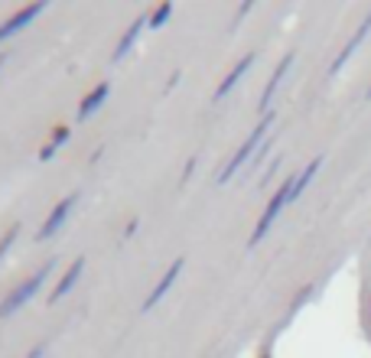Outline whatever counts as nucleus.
<instances>
[{
    "mask_svg": "<svg viewBox=\"0 0 371 358\" xmlns=\"http://www.w3.org/2000/svg\"><path fill=\"white\" fill-rule=\"evenodd\" d=\"M273 118H277V114H273V111H267V114H264V121H260L258 127H254V131L247 134V140H245V144H241V147L235 150V157H232V160L225 163V170H222V173H218V183H228V179H232V176H235L238 170L245 166V163H247V157H251V153L258 150V144H260V140H264V134H271V124H273Z\"/></svg>",
    "mask_w": 371,
    "mask_h": 358,
    "instance_id": "obj_1",
    "label": "nucleus"
},
{
    "mask_svg": "<svg viewBox=\"0 0 371 358\" xmlns=\"http://www.w3.org/2000/svg\"><path fill=\"white\" fill-rule=\"evenodd\" d=\"M52 267H56V260H46V264H43V267H39V271L33 273L30 280H23V284L16 287V290H13L10 297H7V300H3V303H0V320H7V316H13L16 309H20V306H26L30 300L36 297V290H39V287H43V284H46V277H49V273H52Z\"/></svg>",
    "mask_w": 371,
    "mask_h": 358,
    "instance_id": "obj_2",
    "label": "nucleus"
},
{
    "mask_svg": "<svg viewBox=\"0 0 371 358\" xmlns=\"http://www.w3.org/2000/svg\"><path fill=\"white\" fill-rule=\"evenodd\" d=\"M290 186H293V179H286V183L280 186L277 192H273L271 205L264 209V215H260V222L254 225V235L247 238V247H258L260 241H264V235H267V232H271V228H273V222L280 219V212H284L286 205H290Z\"/></svg>",
    "mask_w": 371,
    "mask_h": 358,
    "instance_id": "obj_3",
    "label": "nucleus"
},
{
    "mask_svg": "<svg viewBox=\"0 0 371 358\" xmlns=\"http://www.w3.org/2000/svg\"><path fill=\"white\" fill-rule=\"evenodd\" d=\"M75 205H78V192H69V196L62 199L59 205H56V209L49 212V219L43 222V228H39V238H36V241H49V238L56 235V232H59L62 225H65V219L72 215Z\"/></svg>",
    "mask_w": 371,
    "mask_h": 358,
    "instance_id": "obj_4",
    "label": "nucleus"
},
{
    "mask_svg": "<svg viewBox=\"0 0 371 358\" xmlns=\"http://www.w3.org/2000/svg\"><path fill=\"white\" fill-rule=\"evenodd\" d=\"M43 10H46V3H33V7H23V10H16L10 20H3V23H0V43H3V39H10V36H16V33H20L23 26L33 23V20H36Z\"/></svg>",
    "mask_w": 371,
    "mask_h": 358,
    "instance_id": "obj_5",
    "label": "nucleus"
},
{
    "mask_svg": "<svg viewBox=\"0 0 371 358\" xmlns=\"http://www.w3.org/2000/svg\"><path fill=\"white\" fill-rule=\"evenodd\" d=\"M368 33H371V13H368V16H365V20H361V26H359V30H355V36L348 39V43H346V49L339 52V56H335V62H333V65H329V75H333V78H335V75H339V72H342V65H346V62L352 59V52L359 49V46H361V39L368 36Z\"/></svg>",
    "mask_w": 371,
    "mask_h": 358,
    "instance_id": "obj_6",
    "label": "nucleus"
},
{
    "mask_svg": "<svg viewBox=\"0 0 371 358\" xmlns=\"http://www.w3.org/2000/svg\"><path fill=\"white\" fill-rule=\"evenodd\" d=\"M290 69H293V52H286L284 59L277 62V69H273L271 82H267V88H264V95H260V111H264V108H271L273 95L280 91V85H284V78H286V72H290Z\"/></svg>",
    "mask_w": 371,
    "mask_h": 358,
    "instance_id": "obj_7",
    "label": "nucleus"
},
{
    "mask_svg": "<svg viewBox=\"0 0 371 358\" xmlns=\"http://www.w3.org/2000/svg\"><path fill=\"white\" fill-rule=\"evenodd\" d=\"M183 264H186L183 258H176L173 264H170V271L163 273V280H160V284H157V287H153V290H150V297L144 300V313H147V309H153V306H157V303H160L163 297H166V290H170V287L176 284V277H179V271H183Z\"/></svg>",
    "mask_w": 371,
    "mask_h": 358,
    "instance_id": "obj_8",
    "label": "nucleus"
},
{
    "mask_svg": "<svg viewBox=\"0 0 371 358\" xmlns=\"http://www.w3.org/2000/svg\"><path fill=\"white\" fill-rule=\"evenodd\" d=\"M147 23H150V13H140V16H137L134 23L127 26V33L121 36V43H117V49H114V56H111L114 62H121L124 56L131 52V46H134L137 39H140V33H144V26H147Z\"/></svg>",
    "mask_w": 371,
    "mask_h": 358,
    "instance_id": "obj_9",
    "label": "nucleus"
},
{
    "mask_svg": "<svg viewBox=\"0 0 371 358\" xmlns=\"http://www.w3.org/2000/svg\"><path fill=\"white\" fill-rule=\"evenodd\" d=\"M319 170H322V157H316V160H309L306 166L300 170V176L293 179V186H290V202H297V199L303 196V192H306L309 183L316 179V173H319Z\"/></svg>",
    "mask_w": 371,
    "mask_h": 358,
    "instance_id": "obj_10",
    "label": "nucleus"
},
{
    "mask_svg": "<svg viewBox=\"0 0 371 358\" xmlns=\"http://www.w3.org/2000/svg\"><path fill=\"white\" fill-rule=\"evenodd\" d=\"M108 95H111V85L104 82V85H98L95 91H91V95H88L85 101H82V104H78V111H75V118H78V121H85V118H91V114H95V111L101 108V104L108 101Z\"/></svg>",
    "mask_w": 371,
    "mask_h": 358,
    "instance_id": "obj_11",
    "label": "nucleus"
},
{
    "mask_svg": "<svg viewBox=\"0 0 371 358\" xmlns=\"http://www.w3.org/2000/svg\"><path fill=\"white\" fill-rule=\"evenodd\" d=\"M251 65H254V52H247L245 59H241V62H238V65H235V69L228 72V78H225L222 85H218V91H215V98L222 101L225 95H228V91H232V88H235L238 82H241V78H245V75H247V69H251Z\"/></svg>",
    "mask_w": 371,
    "mask_h": 358,
    "instance_id": "obj_12",
    "label": "nucleus"
},
{
    "mask_svg": "<svg viewBox=\"0 0 371 358\" xmlns=\"http://www.w3.org/2000/svg\"><path fill=\"white\" fill-rule=\"evenodd\" d=\"M82 271H85V258H75V260H72V267H69V271H65V277L59 280V287H56V290L49 293V303H56V300L65 297V293H69V290L75 287V280L82 277Z\"/></svg>",
    "mask_w": 371,
    "mask_h": 358,
    "instance_id": "obj_13",
    "label": "nucleus"
},
{
    "mask_svg": "<svg viewBox=\"0 0 371 358\" xmlns=\"http://www.w3.org/2000/svg\"><path fill=\"white\" fill-rule=\"evenodd\" d=\"M65 140H69V127H59V131L52 134V140H49V144H46V147L39 150V160H43V163H49L52 157H56V150H59L62 144H65Z\"/></svg>",
    "mask_w": 371,
    "mask_h": 358,
    "instance_id": "obj_14",
    "label": "nucleus"
},
{
    "mask_svg": "<svg viewBox=\"0 0 371 358\" xmlns=\"http://www.w3.org/2000/svg\"><path fill=\"white\" fill-rule=\"evenodd\" d=\"M170 16H173V3H163L160 10H153V13H150V26H153V30H160V26L166 23Z\"/></svg>",
    "mask_w": 371,
    "mask_h": 358,
    "instance_id": "obj_15",
    "label": "nucleus"
},
{
    "mask_svg": "<svg viewBox=\"0 0 371 358\" xmlns=\"http://www.w3.org/2000/svg\"><path fill=\"white\" fill-rule=\"evenodd\" d=\"M16 235H20V225H13L10 232H7V235L0 238V260L7 258V251H10V247H13V241H16Z\"/></svg>",
    "mask_w": 371,
    "mask_h": 358,
    "instance_id": "obj_16",
    "label": "nucleus"
},
{
    "mask_svg": "<svg viewBox=\"0 0 371 358\" xmlns=\"http://www.w3.org/2000/svg\"><path fill=\"white\" fill-rule=\"evenodd\" d=\"M277 166H280V157H277V160H271V170H267V173L260 176V186H264V183H271V176L277 173Z\"/></svg>",
    "mask_w": 371,
    "mask_h": 358,
    "instance_id": "obj_17",
    "label": "nucleus"
},
{
    "mask_svg": "<svg viewBox=\"0 0 371 358\" xmlns=\"http://www.w3.org/2000/svg\"><path fill=\"white\" fill-rule=\"evenodd\" d=\"M43 355H46V342H39V346L33 348V352H30L26 358H43Z\"/></svg>",
    "mask_w": 371,
    "mask_h": 358,
    "instance_id": "obj_18",
    "label": "nucleus"
},
{
    "mask_svg": "<svg viewBox=\"0 0 371 358\" xmlns=\"http://www.w3.org/2000/svg\"><path fill=\"white\" fill-rule=\"evenodd\" d=\"M192 170H196V160H192V163H189V166H186V173H183V186H186V179L192 176Z\"/></svg>",
    "mask_w": 371,
    "mask_h": 358,
    "instance_id": "obj_19",
    "label": "nucleus"
},
{
    "mask_svg": "<svg viewBox=\"0 0 371 358\" xmlns=\"http://www.w3.org/2000/svg\"><path fill=\"white\" fill-rule=\"evenodd\" d=\"M3 62H7V52H0V69H3Z\"/></svg>",
    "mask_w": 371,
    "mask_h": 358,
    "instance_id": "obj_20",
    "label": "nucleus"
},
{
    "mask_svg": "<svg viewBox=\"0 0 371 358\" xmlns=\"http://www.w3.org/2000/svg\"><path fill=\"white\" fill-rule=\"evenodd\" d=\"M368 98H371V88H368Z\"/></svg>",
    "mask_w": 371,
    "mask_h": 358,
    "instance_id": "obj_21",
    "label": "nucleus"
}]
</instances>
